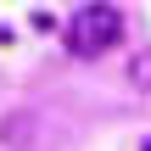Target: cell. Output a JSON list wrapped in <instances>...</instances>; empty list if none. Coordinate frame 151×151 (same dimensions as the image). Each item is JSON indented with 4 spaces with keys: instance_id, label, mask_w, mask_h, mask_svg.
Returning a JSON list of instances; mask_svg holds the SVG:
<instances>
[{
    "instance_id": "cell-1",
    "label": "cell",
    "mask_w": 151,
    "mask_h": 151,
    "mask_svg": "<svg viewBox=\"0 0 151 151\" xmlns=\"http://www.w3.org/2000/svg\"><path fill=\"white\" fill-rule=\"evenodd\" d=\"M118 39H123V11H118V6H78V11L67 17V50H73L78 62L112 50Z\"/></svg>"
},
{
    "instance_id": "cell-2",
    "label": "cell",
    "mask_w": 151,
    "mask_h": 151,
    "mask_svg": "<svg viewBox=\"0 0 151 151\" xmlns=\"http://www.w3.org/2000/svg\"><path fill=\"white\" fill-rule=\"evenodd\" d=\"M129 84H134L140 95H151V50H140V56H129Z\"/></svg>"
},
{
    "instance_id": "cell-3",
    "label": "cell",
    "mask_w": 151,
    "mask_h": 151,
    "mask_svg": "<svg viewBox=\"0 0 151 151\" xmlns=\"http://www.w3.org/2000/svg\"><path fill=\"white\" fill-rule=\"evenodd\" d=\"M146 151H151V140H146Z\"/></svg>"
}]
</instances>
